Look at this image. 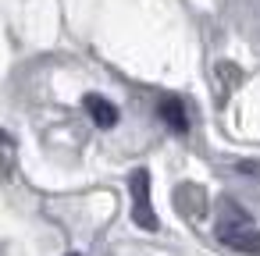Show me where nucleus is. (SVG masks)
I'll use <instances>...</instances> for the list:
<instances>
[{
	"label": "nucleus",
	"instance_id": "nucleus-1",
	"mask_svg": "<svg viewBox=\"0 0 260 256\" xmlns=\"http://www.w3.org/2000/svg\"><path fill=\"white\" fill-rule=\"evenodd\" d=\"M217 242L235 249V252H246V256H260V228L235 206L228 203L221 221H217Z\"/></svg>",
	"mask_w": 260,
	"mask_h": 256
},
{
	"label": "nucleus",
	"instance_id": "nucleus-2",
	"mask_svg": "<svg viewBox=\"0 0 260 256\" xmlns=\"http://www.w3.org/2000/svg\"><path fill=\"white\" fill-rule=\"evenodd\" d=\"M128 192H132V221L139 231H157L160 221L153 213V203H150V171L146 167H136L128 174Z\"/></svg>",
	"mask_w": 260,
	"mask_h": 256
},
{
	"label": "nucleus",
	"instance_id": "nucleus-3",
	"mask_svg": "<svg viewBox=\"0 0 260 256\" xmlns=\"http://www.w3.org/2000/svg\"><path fill=\"white\" fill-rule=\"evenodd\" d=\"M82 107H86V114L93 118L96 128H114V125H118V107H114L107 96H100V93H86V96H82Z\"/></svg>",
	"mask_w": 260,
	"mask_h": 256
},
{
	"label": "nucleus",
	"instance_id": "nucleus-4",
	"mask_svg": "<svg viewBox=\"0 0 260 256\" xmlns=\"http://www.w3.org/2000/svg\"><path fill=\"white\" fill-rule=\"evenodd\" d=\"M157 118H160L171 132H178V135L189 132V114H185V103H182L178 96H164V100L157 103Z\"/></svg>",
	"mask_w": 260,
	"mask_h": 256
},
{
	"label": "nucleus",
	"instance_id": "nucleus-5",
	"mask_svg": "<svg viewBox=\"0 0 260 256\" xmlns=\"http://www.w3.org/2000/svg\"><path fill=\"white\" fill-rule=\"evenodd\" d=\"M11 139H8V132H0V146H8Z\"/></svg>",
	"mask_w": 260,
	"mask_h": 256
},
{
	"label": "nucleus",
	"instance_id": "nucleus-6",
	"mask_svg": "<svg viewBox=\"0 0 260 256\" xmlns=\"http://www.w3.org/2000/svg\"><path fill=\"white\" fill-rule=\"evenodd\" d=\"M64 256H82V252H64Z\"/></svg>",
	"mask_w": 260,
	"mask_h": 256
}]
</instances>
